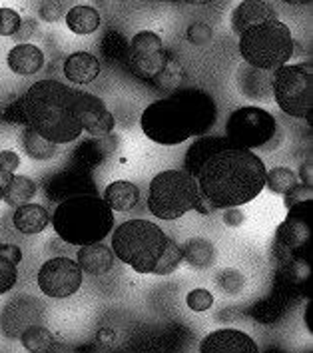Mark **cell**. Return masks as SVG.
Wrapping results in <instances>:
<instances>
[{"label":"cell","mask_w":313,"mask_h":353,"mask_svg":"<svg viewBox=\"0 0 313 353\" xmlns=\"http://www.w3.org/2000/svg\"><path fill=\"white\" fill-rule=\"evenodd\" d=\"M265 174L267 170L256 152L232 146L212 154L196 180L203 198L221 210L256 200L265 188Z\"/></svg>","instance_id":"1"},{"label":"cell","mask_w":313,"mask_h":353,"mask_svg":"<svg viewBox=\"0 0 313 353\" xmlns=\"http://www.w3.org/2000/svg\"><path fill=\"white\" fill-rule=\"evenodd\" d=\"M76 88L56 80H40L20 96L26 126L54 144L80 138L82 126L74 112Z\"/></svg>","instance_id":"2"},{"label":"cell","mask_w":313,"mask_h":353,"mask_svg":"<svg viewBox=\"0 0 313 353\" xmlns=\"http://www.w3.org/2000/svg\"><path fill=\"white\" fill-rule=\"evenodd\" d=\"M114 212L98 196H76L56 205L52 228L62 242L70 245H90L102 242L114 228Z\"/></svg>","instance_id":"3"},{"label":"cell","mask_w":313,"mask_h":353,"mask_svg":"<svg viewBox=\"0 0 313 353\" xmlns=\"http://www.w3.org/2000/svg\"><path fill=\"white\" fill-rule=\"evenodd\" d=\"M172 242L160 225L148 220H128L112 234V252L136 274H154Z\"/></svg>","instance_id":"4"},{"label":"cell","mask_w":313,"mask_h":353,"mask_svg":"<svg viewBox=\"0 0 313 353\" xmlns=\"http://www.w3.org/2000/svg\"><path fill=\"white\" fill-rule=\"evenodd\" d=\"M294 37L285 22L270 19L240 37L241 58L258 70H277L294 56Z\"/></svg>","instance_id":"5"},{"label":"cell","mask_w":313,"mask_h":353,"mask_svg":"<svg viewBox=\"0 0 313 353\" xmlns=\"http://www.w3.org/2000/svg\"><path fill=\"white\" fill-rule=\"evenodd\" d=\"M200 200L198 180L185 170H164L150 182L148 210L158 220H178L192 212Z\"/></svg>","instance_id":"6"},{"label":"cell","mask_w":313,"mask_h":353,"mask_svg":"<svg viewBox=\"0 0 313 353\" xmlns=\"http://www.w3.org/2000/svg\"><path fill=\"white\" fill-rule=\"evenodd\" d=\"M140 126L144 136L160 146H176L194 136V120L180 92L152 102L140 118Z\"/></svg>","instance_id":"7"},{"label":"cell","mask_w":313,"mask_h":353,"mask_svg":"<svg viewBox=\"0 0 313 353\" xmlns=\"http://www.w3.org/2000/svg\"><path fill=\"white\" fill-rule=\"evenodd\" d=\"M313 200H305L287 210L272 242V263L279 268L292 260H310L313 236Z\"/></svg>","instance_id":"8"},{"label":"cell","mask_w":313,"mask_h":353,"mask_svg":"<svg viewBox=\"0 0 313 353\" xmlns=\"http://www.w3.org/2000/svg\"><path fill=\"white\" fill-rule=\"evenodd\" d=\"M274 98L277 106L294 118L312 124L313 72L312 64H283L274 74Z\"/></svg>","instance_id":"9"},{"label":"cell","mask_w":313,"mask_h":353,"mask_svg":"<svg viewBox=\"0 0 313 353\" xmlns=\"http://www.w3.org/2000/svg\"><path fill=\"white\" fill-rule=\"evenodd\" d=\"M276 132V118L258 106H241L232 112L225 122V138L236 148H265Z\"/></svg>","instance_id":"10"},{"label":"cell","mask_w":313,"mask_h":353,"mask_svg":"<svg viewBox=\"0 0 313 353\" xmlns=\"http://www.w3.org/2000/svg\"><path fill=\"white\" fill-rule=\"evenodd\" d=\"M82 276L84 272L78 261L58 256L42 263L38 272V288L48 298H70L82 288Z\"/></svg>","instance_id":"11"},{"label":"cell","mask_w":313,"mask_h":353,"mask_svg":"<svg viewBox=\"0 0 313 353\" xmlns=\"http://www.w3.org/2000/svg\"><path fill=\"white\" fill-rule=\"evenodd\" d=\"M74 112L82 130H86L92 138H104L114 130V116L106 108V104L90 92L76 90L74 94Z\"/></svg>","instance_id":"12"},{"label":"cell","mask_w":313,"mask_h":353,"mask_svg":"<svg viewBox=\"0 0 313 353\" xmlns=\"http://www.w3.org/2000/svg\"><path fill=\"white\" fill-rule=\"evenodd\" d=\"M96 194H98V190H96L92 178L80 168L64 170L60 174L46 178V182H44V196L56 204L76 198V196H96Z\"/></svg>","instance_id":"13"},{"label":"cell","mask_w":313,"mask_h":353,"mask_svg":"<svg viewBox=\"0 0 313 353\" xmlns=\"http://www.w3.org/2000/svg\"><path fill=\"white\" fill-rule=\"evenodd\" d=\"M180 96L185 100L192 120H194V136H205L214 128L216 118H218V106L212 98V94L203 92L200 88H185L178 90Z\"/></svg>","instance_id":"14"},{"label":"cell","mask_w":313,"mask_h":353,"mask_svg":"<svg viewBox=\"0 0 313 353\" xmlns=\"http://www.w3.org/2000/svg\"><path fill=\"white\" fill-rule=\"evenodd\" d=\"M200 352L202 353H214V352H245V353H258V343L243 334L240 330H218L212 332L203 337L200 343Z\"/></svg>","instance_id":"15"},{"label":"cell","mask_w":313,"mask_h":353,"mask_svg":"<svg viewBox=\"0 0 313 353\" xmlns=\"http://www.w3.org/2000/svg\"><path fill=\"white\" fill-rule=\"evenodd\" d=\"M270 19H277L276 8L270 2L248 0V2H241L240 6L234 8V12H232V30L238 37H241L248 28L261 24V22Z\"/></svg>","instance_id":"16"},{"label":"cell","mask_w":313,"mask_h":353,"mask_svg":"<svg viewBox=\"0 0 313 353\" xmlns=\"http://www.w3.org/2000/svg\"><path fill=\"white\" fill-rule=\"evenodd\" d=\"M290 301H292V296L274 285V290L270 292V296H265L263 299L256 301L250 310V316L254 317L258 323H263V325H272V323H277L281 317L285 316L287 307H290Z\"/></svg>","instance_id":"17"},{"label":"cell","mask_w":313,"mask_h":353,"mask_svg":"<svg viewBox=\"0 0 313 353\" xmlns=\"http://www.w3.org/2000/svg\"><path fill=\"white\" fill-rule=\"evenodd\" d=\"M114 258L116 256H114L112 248H108L106 243L102 242L82 245V248H78V254H76L78 265L82 268L84 274H90V276L108 274L114 268Z\"/></svg>","instance_id":"18"},{"label":"cell","mask_w":313,"mask_h":353,"mask_svg":"<svg viewBox=\"0 0 313 353\" xmlns=\"http://www.w3.org/2000/svg\"><path fill=\"white\" fill-rule=\"evenodd\" d=\"M223 148H232L230 140L228 138H221V136H200L190 148L185 152L184 158V170L188 174H192L194 178L198 176L202 164L216 152H220Z\"/></svg>","instance_id":"19"},{"label":"cell","mask_w":313,"mask_h":353,"mask_svg":"<svg viewBox=\"0 0 313 353\" xmlns=\"http://www.w3.org/2000/svg\"><path fill=\"white\" fill-rule=\"evenodd\" d=\"M50 220L52 216L40 204L19 205L12 214V225L24 236H34V234L44 232L50 225Z\"/></svg>","instance_id":"20"},{"label":"cell","mask_w":313,"mask_h":353,"mask_svg":"<svg viewBox=\"0 0 313 353\" xmlns=\"http://www.w3.org/2000/svg\"><path fill=\"white\" fill-rule=\"evenodd\" d=\"M8 68L20 76H32L44 66V54L34 44H17L6 56Z\"/></svg>","instance_id":"21"},{"label":"cell","mask_w":313,"mask_h":353,"mask_svg":"<svg viewBox=\"0 0 313 353\" xmlns=\"http://www.w3.org/2000/svg\"><path fill=\"white\" fill-rule=\"evenodd\" d=\"M100 74L98 58L88 52H74L64 60V76L74 84H90Z\"/></svg>","instance_id":"22"},{"label":"cell","mask_w":313,"mask_h":353,"mask_svg":"<svg viewBox=\"0 0 313 353\" xmlns=\"http://www.w3.org/2000/svg\"><path fill=\"white\" fill-rule=\"evenodd\" d=\"M102 200L110 205L112 212H130L140 202V190L132 182L118 180V182H112L110 186L104 190Z\"/></svg>","instance_id":"23"},{"label":"cell","mask_w":313,"mask_h":353,"mask_svg":"<svg viewBox=\"0 0 313 353\" xmlns=\"http://www.w3.org/2000/svg\"><path fill=\"white\" fill-rule=\"evenodd\" d=\"M20 261H22V250L19 245L14 243L0 245V296L17 285Z\"/></svg>","instance_id":"24"},{"label":"cell","mask_w":313,"mask_h":353,"mask_svg":"<svg viewBox=\"0 0 313 353\" xmlns=\"http://www.w3.org/2000/svg\"><path fill=\"white\" fill-rule=\"evenodd\" d=\"M170 52L166 48L160 50V52H154V54L148 56H138V58H128V68L132 74L136 76L138 80H144V82H152L156 76L160 74L166 66Z\"/></svg>","instance_id":"25"},{"label":"cell","mask_w":313,"mask_h":353,"mask_svg":"<svg viewBox=\"0 0 313 353\" xmlns=\"http://www.w3.org/2000/svg\"><path fill=\"white\" fill-rule=\"evenodd\" d=\"M182 256L192 268L205 270V268H212L214 261H216V248L210 240L192 238L182 245Z\"/></svg>","instance_id":"26"},{"label":"cell","mask_w":313,"mask_h":353,"mask_svg":"<svg viewBox=\"0 0 313 353\" xmlns=\"http://www.w3.org/2000/svg\"><path fill=\"white\" fill-rule=\"evenodd\" d=\"M66 26L80 37L92 34L100 26V12L92 6H72L66 12Z\"/></svg>","instance_id":"27"},{"label":"cell","mask_w":313,"mask_h":353,"mask_svg":"<svg viewBox=\"0 0 313 353\" xmlns=\"http://www.w3.org/2000/svg\"><path fill=\"white\" fill-rule=\"evenodd\" d=\"M37 196V182L28 176H14L12 182L4 188V202L10 208L30 204V200Z\"/></svg>","instance_id":"28"},{"label":"cell","mask_w":313,"mask_h":353,"mask_svg":"<svg viewBox=\"0 0 313 353\" xmlns=\"http://www.w3.org/2000/svg\"><path fill=\"white\" fill-rule=\"evenodd\" d=\"M22 146L32 160H50L56 154L54 142L46 140L44 136H40L28 126H24V132H22Z\"/></svg>","instance_id":"29"},{"label":"cell","mask_w":313,"mask_h":353,"mask_svg":"<svg viewBox=\"0 0 313 353\" xmlns=\"http://www.w3.org/2000/svg\"><path fill=\"white\" fill-rule=\"evenodd\" d=\"M20 341L28 352H52L56 345L54 335L42 325H28L20 334Z\"/></svg>","instance_id":"30"},{"label":"cell","mask_w":313,"mask_h":353,"mask_svg":"<svg viewBox=\"0 0 313 353\" xmlns=\"http://www.w3.org/2000/svg\"><path fill=\"white\" fill-rule=\"evenodd\" d=\"M74 164L80 170H92V168L100 166L106 158V150H104V144L100 142H82L78 148L74 150Z\"/></svg>","instance_id":"31"},{"label":"cell","mask_w":313,"mask_h":353,"mask_svg":"<svg viewBox=\"0 0 313 353\" xmlns=\"http://www.w3.org/2000/svg\"><path fill=\"white\" fill-rule=\"evenodd\" d=\"M164 50V42L152 30H140L136 37L130 40L128 58H138V56H148L154 52Z\"/></svg>","instance_id":"32"},{"label":"cell","mask_w":313,"mask_h":353,"mask_svg":"<svg viewBox=\"0 0 313 353\" xmlns=\"http://www.w3.org/2000/svg\"><path fill=\"white\" fill-rule=\"evenodd\" d=\"M184 76L185 72L184 68H182V64H180L174 56L170 54L164 70L156 76L150 84L156 86V88H160V90H172V88H178V86H180V82L184 80Z\"/></svg>","instance_id":"33"},{"label":"cell","mask_w":313,"mask_h":353,"mask_svg":"<svg viewBox=\"0 0 313 353\" xmlns=\"http://www.w3.org/2000/svg\"><path fill=\"white\" fill-rule=\"evenodd\" d=\"M130 42L118 30H108L102 38V52L110 62H124L128 60Z\"/></svg>","instance_id":"34"},{"label":"cell","mask_w":313,"mask_h":353,"mask_svg":"<svg viewBox=\"0 0 313 353\" xmlns=\"http://www.w3.org/2000/svg\"><path fill=\"white\" fill-rule=\"evenodd\" d=\"M299 180H297V174L290 168H274L265 174V186L270 188L274 194H285L292 186H295Z\"/></svg>","instance_id":"35"},{"label":"cell","mask_w":313,"mask_h":353,"mask_svg":"<svg viewBox=\"0 0 313 353\" xmlns=\"http://www.w3.org/2000/svg\"><path fill=\"white\" fill-rule=\"evenodd\" d=\"M182 261H184V256H182V245L172 240L170 245H168V250L164 252V256H162L160 263L156 265V270H154V274H152V276H170L172 272H176V270L180 268V263H182Z\"/></svg>","instance_id":"36"},{"label":"cell","mask_w":313,"mask_h":353,"mask_svg":"<svg viewBox=\"0 0 313 353\" xmlns=\"http://www.w3.org/2000/svg\"><path fill=\"white\" fill-rule=\"evenodd\" d=\"M243 274L240 270H225L221 272L220 278H218V283H220L221 292L230 294V296H238L241 290H243Z\"/></svg>","instance_id":"37"},{"label":"cell","mask_w":313,"mask_h":353,"mask_svg":"<svg viewBox=\"0 0 313 353\" xmlns=\"http://www.w3.org/2000/svg\"><path fill=\"white\" fill-rule=\"evenodd\" d=\"M22 19L12 8H0V37H14L19 32Z\"/></svg>","instance_id":"38"},{"label":"cell","mask_w":313,"mask_h":353,"mask_svg":"<svg viewBox=\"0 0 313 353\" xmlns=\"http://www.w3.org/2000/svg\"><path fill=\"white\" fill-rule=\"evenodd\" d=\"M185 303L192 312H208L212 305H214V296L203 290V288H198V290H192L185 298Z\"/></svg>","instance_id":"39"},{"label":"cell","mask_w":313,"mask_h":353,"mask_svg":"<svg viewBox=\"0 0 313 353\" xmlns=\"http://www.w3.org/2000/svg\"><path fill=\"white\" fill-rule=\"evenodd\" d=\"M185 38L196 46H203V44H208L212 40V26L205 24V22H194V24L188 26Z\"/></svg>","instance_id":"40"},{"label":"cell","mask_w":313,"mask_h":353,"mask_svg":"<svg viewBox=\"0 0 313 353\" xmlns=\"http://www.w3.org/2000/svg\"><path fill=\"white\" fill-rule=\"evenodd\" d=\"M312 186H305L301 182H297L295 186H292L285 194H283V205L290 210L292 205L299 204V202H305V200H312Z\"/></svg>","instance_id":"41"},{"label":"cell","mask_w":313,"mask_h":353,"mask_svg":"<svg viewBox=\"0 0 313 353\" xmlns=\"http://www.w3.org/2000/svg\"><path fill=\"white\" fill-rule=\"evenodd\" d=\"M0 120L2 122H8V124H20V126H26V120H24V112H22V102L20 98H17L14 102L6 104L2 110H0Z\"/></svg>","instance_id":"42"},{"label":"cell","mask_w":313,"mask_h":353,"mask_svg":"<svg viewBox=\"0 0 313 353\" xmlns=\"http://www.w3.org/2000/svg\"><path fill=\"white\" fill-rule=\"evenodd\" d=\"M64 14V4L62 2H44L40 6V17L46 22H56Z\"/></svg>","instance_id":"43"},{"label":"cell","mask_w":313,"mask_h":353,"mask_svg":"<svg viewBox=\"0 0 313 353\" xmlns=\"http://www.w3.org/2000/svg\"><path fill=\"white\" fill-rule=\"evenodd\" d=\"M20 166V158L17 152H12V150H2L0 152V168L2 170H6V172H12L14 174V170Z\"/></svg>","instance_id":"44"},{"label":"cell","mask_w":313,"mask_h":353,"mask_svg":"<svg viewBox=\"0 0 313 353\" xmlns=\"http://www.w3.org/2000/svg\"><path fill=\"white\" fill-rule=\"evenodd\" d=\"M32 32H37V22H34L32 19H26V20H22L19 32H17L12 38H14V40H19L20 44H24V40H28L30 37H34Z\"/></svg>","instance_id":"45"},{"label":"cell","mask_w":313,"mask_h":353,"mask_svg":"<svg viewBox=\"0 0 313 353\" xmlns=\"http://www.w3.org/2000/svg\"><path fill=\"white\" fill-rule=\"evenodd\" d=\"M223 222H225V225H230V228H238V225L243 223V212L238 210V208H225Z\"/></svg>","instance_id":"46"},{"label":"cell","mask_w":313,"mask_h":353,"mask_svg":"<svg viewBox=\"0 0 313 353\" xmlns=\"http://www.w3.org/2000/svg\"><path fill=\"white\" fill-rule=\"evenodd\" d=\"M297 180L301 182V184H305V186H313V164L312 160H305L301 168H299V176H297Z\"/></svg>","instance_id":"47"},{"label":"cell","mask_w":313,"mask_h":353,"mask_svg":"<svg viewBox=\"0 0 313 353\" xmlns=\"http://www.w3.org/2000/svg\"><path fill=\"white\" fill-rule=\"evenodd\" d=\"M194 210H196L198 214H202V216H208V214H212V212H216L218 208H216V205L212 204L210 200H205V198H203L202 194H200V200H198V204H196V208H194Z\"/></svg>","instance_id":"48"},{"label":"cell","mask_w":313,"mask_h":353,"mask_svg":"<svg viewBox=\"0 0 313 353\" xmlns=\"http://www.w3.org/2000/svg\"><path fill=\"white\" fill-rule=\"evenodd\" d=\"M12 178H14V174H12V172H6V170H2V168H0V188H2V190L12 182Z\"/></svg>","instance_id":"49"},{"label":"cell","mask_w":313,"mask_h":353,"mask_svg":"<svg viewBox=\"0 0 313 353\" xmlns=\"http://www.w3.org/2000/svg\"><path fill=\"white\" fill-rule=\"evenodd\" d=\"M98 337H100L102 341H112V339H114V332H112V330H100V332H98Z\"/></svg>","instance_id":"50"},{"label":"cell","mask_w":313,"mask_h":353,"mask_svg":"<svg viewBox=\"0 0 313 353\" xmlns=\"http://www.w3.org/2000/svg\"><path fill=\"white\" fill-rule=\"evenodd\" d=\"M2 198H4V190L0 188V202H2Z\"/></svg>","instance_id":"51"},{"label":"cell","mask_w":313,"mask_h":353,"mask_svg":"<svg viewBox=\"0 0 313 353\" xmlns=\"http://www.w3.org/2000/svg\"><path fill=\"white\" fill-rule=\"evenodd\" d=\"M0 245H2V240H0Z\"/></svg>","instance_id":"52"}]
</instances>
